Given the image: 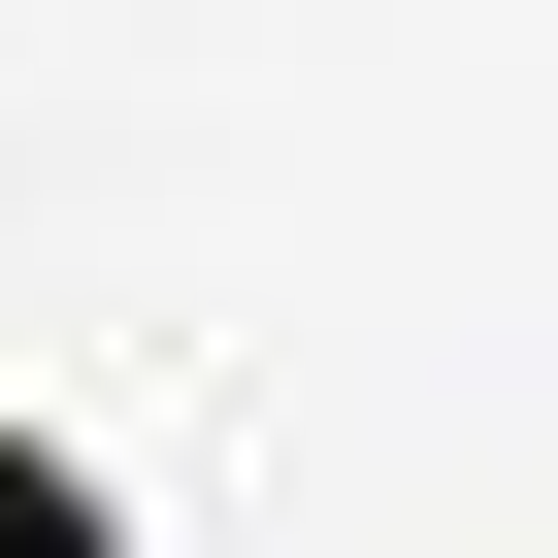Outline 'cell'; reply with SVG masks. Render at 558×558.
I'll use <instances>...</instances> for the list:
<instances>
[{"instance_id": "obj_1", "label": "cell", "mask_w": 558, "mask_h": 558, "mask_svg": "<svg viewBox=\"0 0 558 558\" xmlns=\"http://www.w3.org/2000/svg\"><path fill=\"white\" fill-rule=\"evenodd\" d=\"M0 558H132V493H99V460L34 427V395H0Z\"/></svg>"}]
</instances>
